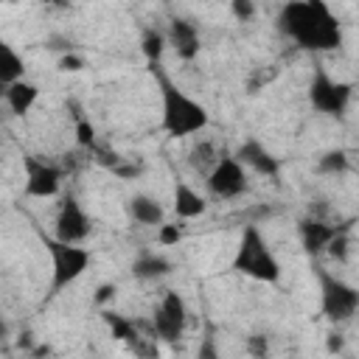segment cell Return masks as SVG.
<instances>
[{"label":"cell","instance_id":"6da1fadb","mask_svg":"<svg viewBox=\"0 0 359 359\" xmlns=\"http://www.w3.org/2000/svg\"><path fill=\"white\" fill-rule=\"evenodd\" d=\"M275 22H278V31L303 50L325 53L342 45V22L331 11V6H325L323 0L283 3Z\"/></svg>","mask_w":359,"mask_h":359},{"label":"cell","instance_id":"7a4b0ae2","mask_svg":"<svg viewBox=\"0 0 359 359\" xmlns=\"http://www.w3.org/2000/svg\"><path fill=\"white\" fill-rule=\"evenodd\" d=\"M151 70H154L157 90H160V129L171 140L199 135L210 123V115H208L205 104H199L194 95L180 90L163 70H157V67H151Z\"/></svg>","mask_w":359,"mask_h":359},{"label":"cell","instance_id":"3957f363","mask_svg":"<svg viewBox=\"0 0 359 359\" xmlns=\"http://www.w3.org/2000/svg\"><path fill=\"white\" fill-rule=\"evenodd\" d=\"M233 269L238 275H247V278L261 280V283H278L280 280V261L269 250L264 233L255 224H247L241 230V238H238L236 255H233Z\"/></svg>","mask_w":359,"mask_h":359},{"label":"cell","instance_id":"277c9868","mask_svg":"<svg viewBox=\"0 0 359 359\" xmlns=\"http://www.w3.org/2000/svg\"><path fill=\"white\" fill-rule=\"evenodd\" d=\"M42 244L50 255V294H59L70 283H76L93 261V252L81 244H65L53 236H42Z\"/></svg>","mask_w":359,"mask_h":359},{"label":"cell","instance_id":"5b68a950","mask_svg":"<svg viewBox=\"0 0 359 359\" xmlns=\"http://www.w3.org/2000/svg\"><path fill=\"white\" fill-rule=\"evenodd\" d=\"M320 283V311L331 323H348L359 311V289L325 266H314Z\"/></svg>","mask_w":359,"mask_h":359},{"label":"cell","instance_id":"8992f818","mask_svg":"<svg viewBox=\"0 0 359 359\" xmlns=\"http://www.w3.org/2000/svg\"><path fill=\"white\" fill-rule=\"evenodd\" d=\"M351 95H353V87L348 81L334 79L323 65H314V73L306 90V98L314 112L328 115V118H342L351 107Z\"/></svg>","mask_w":359,"mask_h":359},{"label":"cell","instance_id":"52a82bcc","mask_svg":"<svg viewBox=\"0 0 359 359\" xmlns=\"http://www.w3.org/2000/svg\"><path fill=\"white\" fill-rule=\"evenodd\" d=\"M149 325H151V334H154L157 342L177 345L185 337V331H188V306H185V297L180 292L168 289L160 297V303L154 306Z\"/></svg>","mask_w":359,"mask_h":359},{"label":"cell","instance_id":"ba28073f","mask_svg":"<svg viewBox=\"0 0 359 359\" xmlns=\"http://www.w3.org/2000/svg\"><path fill=\"white\" fill-rule=\"evenodd\" d=\"M90 233H93V219L81 208L79 196L70 191L62 194L59 208H56V219H53V238L65 241V244H84Z\"/></svg>","mask_w":359,"mask_h":359},{"label":"cell","instance_id":"9c48e42d","mask_svg":"<svg viewBox=\"0 0 359 359\" xmlns=\"http://www.w3.org/2000/svg\"><path fill=\"white\" fill-rule=\"evenodd\" d=\"M22 171H25L22 194L28 199H50L62 191L65 168H59L56 163L39 157V154H25L22 157Z\"/></svg>","mask_w":359,"mask_h":359},{"label":"cell","instance_id":"30bf717a","mask_svg":"<svg viewBox=\"0 0 359 359\" xmlns=\"http://www.w3.org/2000/svg\"><path fill=\"white\" fill-rule=\"evenodd\" d=\"M205 185L216 199H238L247 191V168L238 163L236 154L222 151L219 163L205 177Z\"/></svg>","mask_w":359,"mask_h":359},{"label":"cell","instance_id":"8fae6325","mask_svg":"<svg viewBox=\"0 0 359 359\" xmlns=\"http://www.w3.org/2000/svg\"><path fill=\"white\" fill-rule=\"evenodd\" d=\"M238 157V163L250 171H255L258 177H269V180H278L280 177V160L272 154L269 146H264V140L258 137H244L238 143V149L233 151Z\"/></svg>","mask_w":359,"mask_h":359},{"label":"cell","instance_id":"7c38bea8","mask_svg":"<svg viewBox=\"0 0 359 359\" xmlns=\"http://www.w3.org/2000/svg\"><path fill=\"white\" fill-rule=\"evenodd\" d=\"M165 39L180 62H194L202 50V36H199L196 22H191L185 17H171V22L165 28Z\"/></svg>","mask_w":359,"mask_h":359},{"label":"cell","instance_id":"4fadbf2b","mask_svg":"<svg viewBox=\"0 0 359 359\" xmlns=\"http://www.w3.org/2000/svg\"><path fill=\"white\" fill-rule=\"evenodd\" d=\"M342 227L345 224H328L317 216H306V219L297 222V236H300V244L309 255H320V252L328 250V244L339 236Z\"/></svg>","mask_w":359,"mask_h":359},{"label":"cell","instance_id":"5bb4252c","mask_svg":"<svg viewBox=\"0 0 359 359\" xmlns=\"http://www.w3.org/2000/svg\"><path fill=\"white\" fill-rule=\"evenodd\" d=\"M126 213L135 224H143V227H160L165 224V208L149 196V194H132L126 199Z\"/></svg>","mask_w":359,"mask_h":359},{"label":"cell","instance_id":"9a60e30c","mask_svg":"<svg viewBox=\"0 0 359 359\" xmlns=\"http://www.w3.org/2000/svg\"><path fill=\"white\" fill-rule=\"evenodd\" d=\"M3 101L11 109V115L25 118L36 107V101H39V87L34 81H25L22 79V81H17L11 87H3Z\"/></svg>","mask_w":359,"mask_h":359},{"label":"cell","instance_id":"2e32d148","mask_svg":"<svg viewBox=\"0 0 359 359\" xmlns=\"http://www.w3.org/2000/svg\"><path fill=\"white\" fill-rule=\"evenodd\" d=\"M171 202H174V213L180 219H196L205 213V199L196 188H191L185 180H177L174 182V194H171Z\"/></svg>","mask_w":359,"mask_h":359},{"label":"cell","instance_id":"e0dca14e","mask_svg":"<svg viewBox=\"0 0 359 359\" xmlns=\"http://www.w3.org/2000/svg\"><path fill=\"white\" fill-rule=\"evenodd\" d=\"M129 272L137 278V280H157V278H165L171 272V261L160 252H151V250H143L140 255H135V261L129 264Z\"/></svg>","mask_w":359,"mask_h":359},{"label":"cell","instance_id":"ac0fdd59","mask_svg":"<svg viewBox=\"0 0 359 359\" xmlns=\"http://www.w3.org/2000/svg\"><path fill=\"white\" fill-rule=\"evenodd\" d=\"M25 79V62L22 56L8 45L0 42V87H11Z\"/></svg>","mask_w":359,"mask_h":359},{"label":"cell","instance_id":"d6986e66","mask_svg":"<svg viewBox=\"0 0 359 359\" xmlns=\"http://www.w3.org/2000/svg\"><path fill=\"white\" fill-rule=\"evenodd\" d=\"M219 157H222V151H216V146H213L210 140H199V143H194V149L188 151L191 168L199 171V174H205V177L213 171V165L219 163Z\"/></svg>","mask_w":359,"mask_h":359},{"label":"cell","instance_id":"ffe728a7","mask_svg":"<svg viewBox=\"0 0 359 359\" xmlns=\"http://www.w3.org/2000/svg\"><path fill=\"white\" fill-rule=\"evenodd\" d=\"M165 48H168L165 31H160V28H146V31H143V36H140V53L146 56V62H149L151 67L160 65Z\"/></svg>","mask_w":359,"mask_h":359},{"label":"cell","instance_id":"44dd1931","mask_svg":"<svg viewBox=\"0 0 359 359\" xmlns=\"http://www.w3.org/2000/svg\"><path fill=\"white\" fill-rule=\"evenodd\" d=\"M317 171H320V174H331V177L345 174V171H348V154H345L342 149L325 151V154L317 160Z\"/></svg>","mask_w":359,"mask_h":359},{"label":"cell","instance_id":"7402d4cb","mask_svg":"<svg viewBox=\"0 0 359 359\" xmlns=\"http://www.w3.org/2000/svg\"><path fill=\"white\" fill-rule=\"evenodd\" d=\"M76 143L87 151H93L98 143H95V126L90 123V118H84L81 112H76Z\"/></svg>","mask_w":359,"mask_h":359},{"label":"cell","instance_id":"603a6c76","mask_svg":"<svg viewBox=\"0 0 359 359\" xmlns=\"http://www.w3.org/2000/svg\"><path fill=\"white\" fill-rule=\"evenodd\" d=\"M348 233H351V224H345V227L339 230V236H337V238L328 244V250H325L337 264H345L348 255H351V236H348Z\"/></svg>","mask_w":359,"mask_h":359},{"label":"cell","instance_id":"cb8c5ba5","mask_svg":"<svg viewBox=\"0 0 359 359\" xmlns=\"http://www.w3.org/2000/svg\"><path fill=\"white\" fill-rule=\"evenodd\" d=\"M244 348L252 359H269V337L266 334H250L244 339Z\"/></svg>","mask_w":359,"mask_h":359},{"label":"cell","instance_id":"d4e9b609","mask_svg":"<svg viewBox=\"0 0 359 359\" xmlns=\"http://www.w3.org/2000/svg\"><path fill=\"white\" fill-rule=\"evenodd\" d=\"M180 241H182L180 224H160V227H157V244H160V247H174V244H180Z\"/></svg>","mask_w":359,"mask_h":359},{"label":"cell","instance_id":"484cf974","mask_svg":"<svg viewBox=\"0 0 359 359\" xmlns=\"http://www.w3.org/2000/svg\"><path fill=\"white\" fill-rule=\"evenodd\" d=\"M196 359H222L219 353V345H216V337L208 331L202 339H199V348H196Z\"/></svg>","mask_w":359,"mask_h":359},{"label":"cell","instance_id":"4316f807","mask_svg":"<svg viewBox=\"0 0 359 359\" xmlns=\"http://www.w3.org/2000/svg\"><path fill=\"white\" fill-rule=\"evenodd\" d=\"M230 11L236 14V20L247 22V20L255 17V3H252V0H233V3H230Z\"/></svg>","mask_w":359,"mask_h":359},{"label":"cell","instance_id":"83f0119b","mask_svg":"<svg viewBox=\"0 0 359 359\" xmlns=\"http://www.w3.org/2000/svg\"><path fill=\"white\" fill-rule=\"evenodd\" d=\"M115 292H118L115 283H101V286L95 289V297H93V300H95L98 306H107L109 300H115Z\"/></svg>","mask_w":359,"mask_h":359},{"label":"cell","instance_id":"f1b7e54d","mask_svg":"<svg viewBox=\"0 0 359 359\" xmlns=\"http://www.w3.org/2000/svg\"><path fill=\"white\" fill-rule=\"evenodd\" d=\"M81 67H84V59L76 56V53H67V56L59 59V70H70L73 73V70H81Z\"/></svg>","mask_w":359,"mask_h":359},{"label":"cell","instance_id":"f546056e","mask_svg":"<svg viewBox=\"0 0 359 359\" xmlns=\"http://www.w3.org/2000/svg\"><path fill=\"white\" fill-rule=\"evenodd\" d=\"M339 348H342V339H339V337H334V334H331V337H328V351H331V353H334V351H339Z\"/></svg>","mask_w":359,"mask_h":359}]
</instances>
